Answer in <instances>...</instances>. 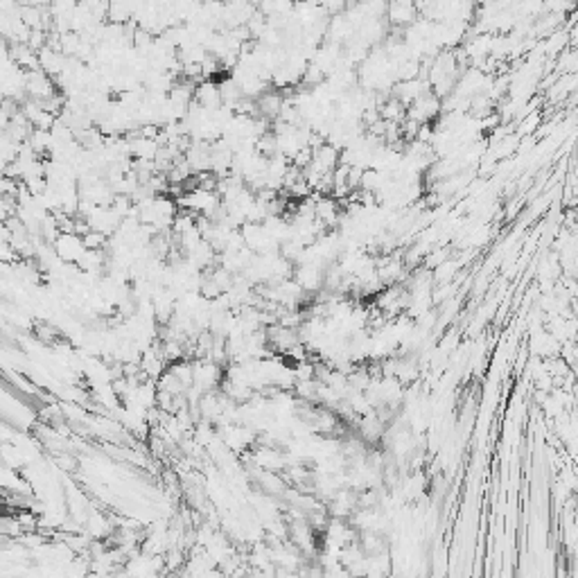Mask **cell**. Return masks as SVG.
Returning <instances> with one entry per match:
<instances>
[{
  "mask_svg": "<svg viewBox=\"0 0 578 578\" xmlns=\"http://www.w3.org/2000/svg\"><path fill=\"white\" fill-rule=\"evenodd\" d=\"M57 81H54L52 75H48L45 70L36 68V70H27L25 72V93L30 95L32 99H39V102H45V99H50L57 95Z\"/></svg>",
  "mask_w": 578,
  "mask_h": 578,
  "instance_id": "6da1fadb",
  "label": "cell"
},
{
  "mask_svg": "<svg viewBox=\"0 0 578 578\" xmlns=\"http://www.w3.org/2000/svg\"><path fill=\"white\" fill-rule=\"evenodd\" d=\"M54 251H57V256L63 260V262H79V258L84 256V251H86V244H84V238L77 233H61L57 242H54Z\"/></svg>",
  "mask_w": 578,
  "mask_h": 578,
  "instance_id": "7a4b0ae2",
  "label": "cell"
},
{
  "mask_svg": "<svg viewBox=\"0 0 578 578\" xmlns=\"http://www.w3.org/2000/svg\"><path fill=\"white\" fill-rule=\"evenodd\" d=\"M195 102L201 104L204 108H210V111L224 106L220 81H215V79H201L199 81L197 90H195Z\"/></svg>",
  "mask_w": 578,
  "mask_h": 578,
  "instance_id": "3957f363",
  "label": "cell"
},
{
  "mask_svg": "<svg viewBox=\"0 0 578 578\" xmlns=\"http://www.w3.org/2000/svg\"><path fill=\"white\" fill-rule=\"evenodd\" d=\"M386 12L393 23L406 25L415 18V3L413 0H388Z\"/></svg>",
  "mask_w": 578,
  "mask_h": 578,
  "instance_id": "277c9868",
  "label": "cell"
},
{
  "mask_svg": "<svg viewBox=\"0 0 578 578\" xmlns=\"http://www.w3.org/2000/svg\"><path fill=\"white\" fill-rule=\"evenodd\" d=\"M258 115L260 117H265V120H276V117L280 115V108H283L285 104V97L283 95H278V93H262L258 99Z\"/></svg>",
  "mask_w": 578,
  "mask_h": 578,
  "instance_id": "5b68a950",
  "label": "cell"
},
{
  "mask_svg": "<svg viewBox=\"0 0 578 578\" xmlns=\"http://www.w3.org/2000/svg\"><path fill=\"white\" fill-rule=\"evenodd\" d=\"M21 5H32V7H50L52 0H21Z\"/></svg>",
  "mask_w": 578,
  "mask_h": 578,
  "instance_id": "8992f818",
  "label": "cell"
},
{
  "mask_svg": "<svg viewBox=\"0 0 578 578\" xmlns=\"http://www.w3.org/2000/svg\"><path fill=\"white\" fill-rule=\"evenodd\" d=\"M292 3H294V5H296V3H301V0H292Z\"/></svg>",
  "mask_w": 578,
  "mask_h": 578,
  "instance_id": "52a82bcc",
  "label": "cell"
}]
</instances>
